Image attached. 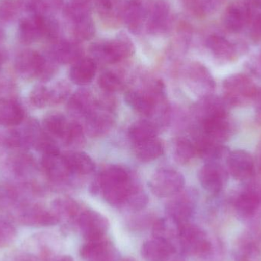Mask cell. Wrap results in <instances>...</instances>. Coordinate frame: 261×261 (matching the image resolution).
Wrapping results in <instances>:
<instances>
[{
    "mask_svg": "<svg viewBox=\"0 0 261 261\" xmlns=\"http://www.w3.org/2000/svg\"><path fill=\"white\" fill-rule=\"evenodd\" d=\"M253 16V8L247 0L234 2L230 4L225 11L224 26L230 32L238 33L249 25Z\"/></svg>",
    "mask_w": 261,
    "mask_h": 261,
    "instance_id": "cell-10",
    "label": "cell"
},
{
    "mask_svg": "<svg viewBox=\"0 0 261 261\" xmlns=\"http://www.w3.org/2000/svg\"><path fill=\"white\" fill-rule=\"evenodd\" d=\"M169 13H170V9L167 3L164 0L158 1L153 6L149 18L148 24H147L149 30L156 32L164 29L167 25Z\"/></svg>",
    "mask_w": 261,
    "mask_h": 261,
    "instance_id": "cell-36",
    "label": "cell"
},
{
    "mask_svg": "<svg viewBox=\"0 0 261 261\" xmlns=\"http://www.w3.org/2000/svg\"><path fill=\"white\" fill-rule=\"evenodd\" d=\"M236 261H257L261 257V227L252 225L242 231L234 243Z\"/></svg>",
    "mask_w": 261,
    "mask_h": 261,
    "instance_id": "cell-6",
    "label": "cell"
},
{
    "mask_svg": "<svg viewBox=\"0 0 261 261\" xmlns=\"http://www.w3.org/2000/svg\"><path fill=\"white\" fill-rule=\"evenodd\" d=\"M24 117L23 109L13 100H0V124L3 125H18Z\"/></svg>",
    "mask_w": 261,
    "mask_h": 261,
    "instance_id": "cell-32",
    "label": "cell"
},
{
    "mask_svg": "<svg viewBox=\"0 0 261 261\" xmlns=\"http://www.w3.org/2000/svg\"><path fill=\"white\" fill-rule=\"evenodd\" d=\"M229 106L224 98L212 94L201 98L197 106L198 116L201 122L212 118L228 116Z\"/></svg>",
    "mask_w": 261,
    "mask_h": 261,
    "instance_id": "cell-24",
    "label": "cell"
},
{
    "mask_svg": "<svg viewBox=\"0 0 261 261\" xmlns=\"http://www.w3.org/2000/svg\"><path fill=\"white\" fill-rule=\"evenodd\" d=\"M234 207L241 219H254L261 211V193L251 189L245 190L236 197Z\"/></svg>",
    "mask_w": 261,
    "mask_h": 261,
    "instance_id": "cell-16",
    "label": "cell"
},
{
    "mask_svg": "<svg viewBox=\"0 0 261 261\" xmlns=\"http://www.w3.org/2000/svg\"><path fill=\"white\" fill-rule=\"evenodd\" d=\"M250 36L254 42H261V12L253 16L249 24Z\"/></svg>",
    "mask_w": 261,
    "mask_h": 261,
    "instance_id": "cell-46",
    "label": "cell"
},
{
    "mask_svg": "<svg viewBox=\"0 0 261 261\" xmlns=\"http://www.w3.org/2000/svg\"><path fill=\"white\" fill-rule=\"evenodd\" d=\"M125 101L133 110L145 116H152L154 113L156 105L164 99V93L147 92L128 91L125 96Z\"/></svg>",
    "mask_w": 261,
    "mask_h": 261,
    "instance_id": "cell-18",
    "label": "cell"
},
{
    "mask_svg": "<svg viewBox=\"0 0 261 261\" xmlns=\"http://www.w3.org/2000/svg\"><path fill=\"white\" fill-rule=\"evenodd\" d=\"M15 261H37V258L32 254H22L18 255Z\"/></svg>",
    "mask_w": 261,
    "mask_h": 261,
    "instance_id": "cell-48",
    "label": "cell"
},
{
    "mask_svg": "<svg viewBox=\"0 0 261 261\" xmlns=\"http://www.w3.org/2000/svg\"><path fill=\"white\" fill-rule=\"evenodd\" d=\"M206 46L213 56L222 62L234 61L240 49L237 44L219 35H210L207 39Z\"/></svg>",
    "mask_w": 261,
    "mask_h": 261,
    "instance_id": "cell-22",
    "label": "cell"
},
{
    "mask_svg": "<svg viewBox=\"0 0 261 261\" xmlns=\"http://www.w3.org/2000/svg\"><path fill=\"white\" fill-rule=\"evenodd\" d=\"M55 261H74L73 258H72L70 256H63V257H59V258L57 259Z\"/></svg>",
    "mask_w": 261,
    "mask_h": 261,
    "instance_id": "cell-50",
    "label": "cell"
},
{
    "mask_svg": "<svg viewBox=\"0 0 261 261\" xmlns=\"http://www.w3.org/2000/svg\"><path fill=\"white\" fill-rule=\"evenodd\" d=\"M193 211L194 202L188 196H180L174 198L166 205L167 216L179 225L190 222Z\"/></svg>",
    "mask_w": 261,
    "mask_h": 261,
    "instance_id": "cell-21",
    "label": "cell"
},
{
    "mask_svg": "<svg viewBox=\"0 0 261 261\" xmlns=\"http://www.w3.org/2000/svg\"><path fill=\"white\" fill-rule=\"evenodd\" d=\"M137 186L130 182L128 172L120 167L106 169L94 186L95 192L101 190L105 200L113 206H125Z\"/></svg>",
    "mask_w": 261,
    "mask_h": 261,
    "instance_id": "cell-1",
    "label": "cell"
},
{
    "mask_svg": "<svg viewBox=\"0 0 261 261\" xmlns=\"http://www.w3.org/2000/svg\"><path fill=\"white\" fill-rule=\"evenodd\" d=\"M89 0H74L73 3H80V4H85Z\"/></svg>",
    "mask_w": 261,
    "mask_h": 261,
    "instance_id": "cell-52",
    "label": "cell"
},
{
    "mask_svg": "<svg viewBox=\"0 0 261 261\" xmlns=\"http://www.w3.org/2000/svg\"><path fill=\"white\" fill-rule=\"evenodd\" d=\"M119 261H135L133 258H130V257H128V258L122 259V260Z\"/></svg>",
    "mask_w": 261,
    "mask_h": 261,
    "instance_id": "cell-54",
    "label": "cell"
},
{
    "mask_svg": "<svg viewBox=\"0 0 261 261\" xmlns=\"http://www.w3.org/2000/svg\"><path fill=\"white\" fill-rule=\"evenodd\" d=\"M202 187L212 194H218L225 187L228 178L227 169L220 163H206L199 172Z\"/></svg>",
    "mask_w": 261,
    "mask_h": 261,
    "instance_id": "cell-11",
    "label": "cell"
},
{
    "mask_svg": "<svg viewBox=\"0 0 261 261\" xmlns=\"http://www.w3.org/2000/svg\"><path fill=\"white\" fill-rule=\"evenodd\" d=\"M196 153V147L187 138H181L176 141L174 147V158L178 164H187L193 160Z\"/></svg>",
    "mask_w": 261,
    "mask_h": 261,
    "instance_id": "cell-39",
    "label": "cell"
},
{
    "mask_svg": "<svg viewBox=\"0 0 261 261\" xmlns=\"http://www.w3.org/2000/svg\"><path fill=\"white\" fill-rule=\"evenodd\" d=\"M70 92V87L66 83L59 82L55 84L50 90V105H57L64 102Z\"/></svg>",
    "mask_w": 261,
    "mask_h": 261,
    "instance_id": "cell-45",
    "label": "cell"
},
{
    "mask_svg": "<svg viewBox=\"0 0 261 261\" xmlns=\"http://www.w3.org/2000/svg\"><path fill=\"white\" fill-rule=\"evenodd\" d=\"M53 18L47 15H28L21 18L18 24L20 42L29 45L41 38L49 39L53 29Z\"/></svg>",
    "mask_w": 261,
    "mask_h": 261,
    "instance_id": "cell-5",
    "label": "cell"
},
{
    "mask_svg": "<svg viewBox=\"0 0 261 261\" xmlns=\"http://www.w3.org/2000/svg\"><path fill=\"white\" fill-rule=\"evenodd\" d=\"M158 130V127L153 122L140 120L132 124L130 127L129 137L135 144H138L156 138Z\"/></svg>",
    "mask_w": 261,
    "mask_h": 261,
    "instance_id": "cell-35",
    "label": "cell"
},
{
    "mask_svg": "<svg viewBox=\"0 0 261 261\" xmlns=\"http://www.w3.org/2000/svg\"><path fill=\"white\" fill-rule=\"evenodd\" d=\"M185 179L179 172L172 169H161L153 173L149 186L155 196L161 198L171 197L184 188Z\"/></svg>",
    "mask_w": 261,
    "mask_h": 261,
    "instance_id": "cell-7",
    "label": "cell"
},
{
    "mask_svg": "<svg viewBox=\"0 0 261 261\" xmlns=\"http://www.w3.org/2000/svg\"><path fill=\"white\" fill-rule=\"evenodd\" d=\"M134 52V46L125 38H118L93 45V54L101 61L115 64L128 58Z\"/></svg>",
    "mask_w": 261,
    "mask_h": 261,
    "instance_id": "cell-9",
    "label": "cell"
},
{
    "mask_svg": "<svg viewBox=\"0 0 261 261\" xmlns=\"http://www.w3.org/2000/svg\"><path fill=\"white\" fill-rule=\"evenodd\" d=\"M18 221L27 226L50 227L58 225L60 221L53 210L40 205L21 207Z\"/></svg>",
    "mask_w": 261,
    "mask_h": 261,
    "instance_id": "cell-13",
    "label": "cell"
},
{
    "mask_svg": "<svg viewBox=\"0 0 261 261\" xmlns=\"http://www.w3.org/2000/svg\"><path fill=\"white\" fill-rule=\"evenodd\" d=\"M5 60V53L0 49V69H1L2 64Z\"/></svg>",
    "mask_w": 261,
    "mask_h": 261,
    "instance_id": "cell-51",
    "label": "cell"
},
{
    "mask_svg": "<svg viewBox=\"0 0 261 261\" xmlns=\"http://www.w3.org/2000/svg\"><path fill=\"white\" fill-rule=\"evenodd\" d=\"M259 64H260V66L261 67V55L260 56V58H259Z\"/></svg>",
    "mask_w": 261,
    "mask_h": 261,
    "instance_id": "cell-56",
    "label": "cell"
},
{
    "mask_svg": "<svg viewBox=\"0 0 261 261\" xmlns=\"http://www.w3.org/2000/svg\"><path fill=\"white\" fill-rule=\"evenodd\" d=\"M43 124H44V128L48 132L49 134L56 138H63V139L65 136L69 125L65 116L58 113L47 115L44 118Z\"/></svg>",
    "mask_w": 261,
    "mask_h": 261,
    "instance_id": "cell-37",
    "label": "cell"
},
{
    "mask_svg": "<svg viewBox=\"0 0 261 261\" xmlns=\"http://www.w3.org/2000/svg\"><path fill=\"white\" fill-rule=\"evenodd\" d=\"M17 236L15 227L9 221L0 218V248L9 246Z\"/></svg>",
    "mask_w": 261,
    "mask_h": 261,
    "instance_id": "cell-43",
    "label": "cell"
},
{
    "mask_svg": "<svg viewBox=\"0 0 261 261\" xmlns=\"http://www.w3.org/2000/svg\"><path fill=\"white\" fill-rule=\"evenodd\" d=\"M29 101L36 108H44L50 105V90L42 85L36 86L30 92Z\"/></svg>",
    "mask_w": 261,
    "mask_h": 261,
    "instance_id": "cell-40",
    "label": "cell"
},
{
    "mask_svg": "<svg viewBox=\"0 0 261 261\" xmlns=\"http://www.w3.org/2000/svg\"><path fill=\"white\" fill-rule=\"evenodd\" d=\"M187 82L196 94L201 98L213 94L216 83L210 70L199 63L192 64L188 70Z\"/></svg>",
    "mask_w": 261,
    "mask_h": 261,
    "instance_id": "cell-14",
    "label": "cell"
},
{
    "mask_svg": "<svg viewBox=\"0 0 261 261\" xmlns=\"http://www.w3.org/2000/svg\"><path fill=\"white\" fill-rule=\"evenodd\" d=\"M254 107V115L255 120L257 123L261 125V90L258 89L254 99H253Z\"/></svg>",
    "mask_w": 261,
    "mask_h": 261,
    "instance_id": "cell-47",
    "label": "cell"
},
{
    "mask_svg": "<svg viewBox=\"0 0 261 261\" xmlns=\"http://www.w3.org/2000/svg\"><path fill=\"white\" fill-rule=\"evenodd\" d=\"M175 253L173 243L154 237L144 242L141 248V256L146 261H170Z\"/></svg>",
    "mask_w": 261,
    "mask_h": 261,
    "instance_id": "cell-17",
    "label": "cell"
},
{
    "mask_svg": "<svg viewBox=\"0 0 261 261\" xmlns=\"http://www.w3.org/2000/svg\"><path fill=\"white\" fill-rule=\"evenodd\" d=\"M259 170H260V173H261V153L260 155V158H259Z\"/></svg>",
    "mask_w": 261,
    "mask_h": 261,
    "instance_id": "cell-55",
    "label": "cell"
},
{
    "mask_svg": "<svg viewBox=\"0 0 261 261\" xmlns=\"http://www.w3.org/2000/svg\"><path fill=\"white\" fill-rule=\"evenodd\" d=\"M224 99L229 107H242L254 99L258 88L242 73L230 75L223 81Z\"/></svg>",
    "mask_w": 261,
    "mask_h": 261,
    "instance_id": "cell-3",
    "label": "cell"
},
{
    "mask_svg": "<svg viewBox=\"0 0 261 261\" xmlns=\"http://www.w3.org/2000/svg\"><path fill=\"white\" fill-rule=\"evenodd\" d=\"M204 135L218 143L228 141L234 132V126L228 116L212 118L202 122Z\"/></svg>",
    "mask_w": 261,
    "mask_h": 261,
    "instance_id": "cell-19",
    "label": "cell"
},
{
    "mask_svg": "<svg viewBox=\"0 0 261 261\" xmlns=\"http://www.w3.org/2000/svg\"><path fill=\"white\" fill-rule=\"evenodd\" d=\"M46 174L55 182H63L71 174L64 155L44 154L41 161Z\"/></svg>",
    "mask_w": 261,
    "mask_h": 261,
    "instance_id": "cell-25",
    "label": "cell"
},
{
    "mask_svg": "<svg viewBox=\"0 0 261 261\" xmlns=\"http://www.w3.org/2000/svg\"><path fill=\"white\" fill-rule=\"evenodd\" d=\"M96 68V62L91 58H81L70 69V80L77 85H87L94 78Z\"/></svg>",
    "mask_w": 261,
    "mask_h": 261,
    "instance_id": "cell-28",
    "label": "cell"
},
{
    "mask_svg": "<svg viewBox=\"0 0 261 261\" xmlns=\"http://www.w3.org/2000/svg\"><path fill=\"white\" fill-rule=\"evenodd\" d=\"M64 156L71 173L87 175L95 170L93 159L84 152H68Z\"/></svg>",
    "mask_w": 261,
    "mask_h": 261,
    "instance_id": "cell-31",
    "label": "cell"
},
{
    "mask_svg": "<svg viewBox=\"0 0 261 261\" xmlns=\"http://www.w3.org/2000/svg\"><path fill=\"white\" fill-rule=\"evenodd\" d=\"M4 37H5L4 32H3V31L1 29H0V42H2V41H3V39H4Z\"/></svg>",
    "mask_w": 261,
    "mask_h": 261,
    "instance_id": "cell-53",
    "label": "cell"
},
{
    "mask_svg": "<svg viewBox=\"0 0 261 261\" xmlns=\"http://www.w3.org/2000/svg\"><path fill=\"white\" fill-rule=\"evenodd\" d=\"M99 85L102 90L108 93L120 91L123 88V83L120 78L112 72H106L101 75Z\"/></svg>",
    "mask_w": 261,
    "mask_h": 261,
    "instance_id": "cell-42",
    "label": "cell"
},
{
    "mask_svg": "<svg viewBox=\"0 0 261 261\" xmlns=\"http://www.w3.org/2000/svg\"><path fill=\"white\" fill-rule=\"evenodd\" d=\"M81 47L76 43L69 41H56L50 50V58L55 63L70 64L81 59Z\"/></svg>",
    "mask_w": 261,
    "mask_h": 261,
    "instance_id": "cell-26",
    "label": "cell"
},
{
    "mask_svg": "<svg viewBox=\"0 0 261 261\" xmlns=\"http://www.w3.org/2000/svg\"><path fill=\"white\" fill-rule=\"evenodd\" d=\"M135 154L141 162L154 161L164 153V145L160 140L153 138L135 144Z\"/></svg>",
    "mask_w": 261,
    "mask_h": 261,
    "instance_id": "cell-34",
    "label": "cell"
},
{
    "mask_svg": "<svg viewBox=\"0 0 261 261\" xmlns=\"http://www.w3.org/2000/svg\"><path fill=\"white\" fill-rule=\"evenodd\" d=\"M68 110L73 116L87 119L97 110L96 99L89 90H78L70 97Z\"/></svg>",
    "mask_w": 261,
    "mask_h": 261,
    "instance_id": "cell-23",
    "label": "cell"
},
{
    "mask_svg": "<svg viewBox=\"0 0 261 261\" xmlns=\"http://www.w3.org/2000/svg\"><path fill=\"white\" fill-rule=\"evenodd\" d=\"M23 8L20 0H0V23L10 24L22 13Z\"/></svg>",
    "mask_w": 261,
    "mask_h": 261,
    "instance_id": "cell-38",
    "label": "cell"
},
{
    "mask_svg": "<svg viewBox=\"0 0 261 261\" xmlns=\"http://www.w3.org/2000/svg\"><path fill=\"white\" fill-rule=\"evenodd\" d=\"M122 18L126 25L133 33H138L141 30L144 18V10L141 2L129 0L122 7Z\"/></svg>",
    "mask_w": 261,
    "mask_h": 261,
    "instance_id": "cell-29",
    "label": "cell"
},
{
    "mask_svg": "<svg viewBox=\"0 0 261 261\" xmlns=\"http://www.w3.org/2000/svg\"><path fill=\"white\" fill-rule=\"evenodd\" d=\"M66 144L71 147H81L85 142L82 126L76 122L69 124L68 128L64 138Z\"/></svg>",
    "mask_w": 261,
    "mask_h": 261,
    "instance_id": "cell-41",
    "label": "cell"
},
{
    "mask_svg": "<svg viewBox=\"0 0 261 261\" xmlns=\"http://www.w3.org/2000/svg\"><path fill=\"white\" fill-rule=\"evenodd\" d=\"M80 255L87 261H115V250L107 236L86 241L80 249Z\"/></svg>",
    "mask_w": 261,
    "mask_h": 261,
    "instance_id": "cell-15",
    "label": "cell"
},
{
    "mask_svg": "<svg viewBox=\"0 0 261 261\" xmlns=\"http://www.w3.org/2000/svg\"><path fill=\"white\" fill-rule=\"evenodd\" d=\"M179 231V225L169 217L156 219L152 223L153 237L172 243L174 239H178Z\"/></svg>",
    "mask_w": 261,
    "mask_h": 261,
    "instance_id": "cell-33",
    "label": "cell"
},
{
    "mask_svg": "<svg viewBox=\"0 0 261 261\" xmlns=\"http://www.w3.org/2000/svg\"><path fill=\"white\" fill-rule=\"evenodd\" d=\"M196 153L207 163L226 161L231 150L221 143L216 142L203 135L196 141Z\"/></svg>",
    "mask_w": 261,
    "mask_h": 261,
    "instance_id": "cell-20",
    "label": "cell"
},
{
    "mask_svg": "<svg viewBox=\"0 0 261 261\" xmlns=\"http://www.w3.org/2000/svg\"><path fill=\"white\" fill-rule=\"evenodd\" d=\"M98 112L97 110L86 119V130L93 138L107 135L113 125V118L106 110Z\"/></svg>",
    "mask_w": 261,
    "mask_h": 261,
    "instance_id": "cell-27",
    "label": "cell"
},
{
    "mask_svg": "<svg viewBox=\"0 0 261 261\" xmlns=\"http://www.w3.org/2000/svg\"><path fill=\"white\" fill-rule=\"evenodd\" d=\"M227 170L234 179L245 181L254 174V161L251 153L245 150L230 151L226 160Z\"/></svg>",
    "mask_w": 261,
    "mask_h": 261,
    "instance_id": "cell-12",
    "label": "cell"
},
{
    "mask_svg": "<svg viewBox=\"0 0 261 261\" xmlns=\"http://www.w3.org/2000/svg\"><path fill=\"white\" fill-rule=\"evenodd\" d=\"M250 6L256 9H261V0H247Z\"/></svg>",
    "mask_w": 261,
    "mask_h": 261,
    "instance_id": "cell-49",
    "label": "cell"
},
{
    "mask_svg": "<svg viewBox=\"0 0 261 261\" xmlns=\"http://www.w3.org/2000/svg\"><path fill=\"white\" fill-rule=\"evenodd\" d=\"M147 203H148V197L147 194L137 186L132 191L125 206L128 207L132 211H140L145 208Z\"/></svg>",
    "mask_w": 261,
    "mask_h": 261,
    "instance_id": "cell-44",
    "label": "cell"
},
{
    "mask_svg": "<svg viewBox=\"0 0 261 261\" xmlns=\"http://www.w3.org/2000/svg\"><path fill=\"white\" fill-rule=\"evenodd\" d=\"M52 210L58 216L60 221L64 219L69 223L76 224L82 210L74 199L69 197L58 198L52 202Z\"/></svg>",
    "mask_w": 261,
    "mask_h": 261,
    "instance_id": "cell-30",
    "label": "cell"
},
{
    "mask_svg": "<svg viewBox=\"0 0 261 261\" xmlns=\"http://www.w3.org/2000/svg\"><path fill=\"white\" fill-rule=\"evenodd\" d=\"M178 241L182 251L188 255L205 257L213 250V245L207 233L190 222L179 225Z\"/></svg>",
    "mask_w": 261,
    "mask_h": 261,
    "instance_id": "cell-4",
    "label": "cell"
},
{
    "mask_svg": "<svg viewBox=\"0 0 261 261\" xmlns=\"http://www.w3.org/2000/svg\"><path fill=\"white\" fill-rule=\"evenodd\" d=\"M51 60V59H50ZM53 60L48 61L44 55L33 50H24L15 59V69L21 76L27 78L38 77L49 81L55 72Z\"/></svg>",
    "mask_w": 261,
    "mask_h": 261,
    "instance_id": "cell-2",
    "label": "cell"
},
{
    "mask_svg": "<svg viewBox=\"0 0 261 261\" xmlns=\"http://www.w3.org/2000/svg\"><path fill=\"white\" fill-rule=\"evenodd\" d=\"M76 225L85 241L106 237L110 228V222L107 218L93 210H82Z\"/></svg>",
    "mask_w": 261,
    "mask_h": 261,
    "instance_id": "cell-8",
    "label": "cell"
}]
</instances>
